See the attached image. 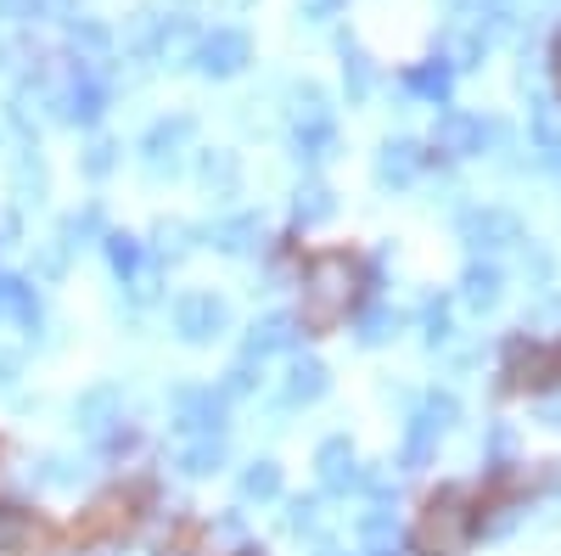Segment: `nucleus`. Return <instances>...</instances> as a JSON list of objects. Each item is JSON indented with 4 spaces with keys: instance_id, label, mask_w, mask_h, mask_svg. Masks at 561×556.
<instances>
[{
    "instance_id": "obj_1",
    "label": "nucleus",
    "mask_w": 561,
    "mask_h": 556,
    "mask_svg": "<svg viewBox=\"0 0 561 556\" xmlns=\"http://www.w3.org/2000/svg\"><path fill=\"white\" fill-rule=\"evenodd\" d=\"M359 293V264L348 253H314L304 270V315L309 327H337Z\"/></svg>"
},
{
    "instance_id": "obj_2",
    "label": "nucleus",
    "mask_w": 561,
    "mask_h": 556,
    "mask_svg": "<svg viewBox=\"0 0 561 556\" xmlns=\"http://www.w3.org/2000/svg\"><path fill=\"white\" fill-rule=\"evenodd\" d=\"M472 506H466L460 489H444L427 500V512H421V529H415V551L421 556H466L472 551Z\"/></svg>"
},
{
    "instance_id": "obj_3",
    "label": "nucleus",
    "mask_w": 561,
    "mask_h": 556,
    "mask_svg": "<svg viewBox=\"0 0 561 556\" xmlns=\"http://www.w3.org/2000/svg\"><path fill=\"white\" fill-rule=\"evenodd\" d=\"M455 428V399L449 394H427L415 405V416H410V433H404V467L415 473V467H427L433 461V450H438V439Z\"/></svg>"
},
{
    "instance_id": "obj_4",
    "label": "nucleus",
    "mask_w": 561,
    "mask_h": 556,
    "mask_svg": "<svg viewBox=\"0 0 561 556\" xmlns=\"http://www.w3.org/2000/svg\"><path fill=\"white\" fill-rule=\"evenodd\" d=\"M225 327H230V309H225L219 293H180V298H174V332H180V343L203 349V343H214Z\"/></svg>"
},
{
    "instance_id": "obj_5",
    "label": "nucleus",
    "mask_w": 561,
    "mask_h": 556,
    "mask_svg": "<svg viewBox=\"0 0 561 556\" xmlns=\"http://www.w3.org/2000/svg\"><path fill=\"white\" fill-rule=\"evenodd\" d=\"M460 242L472 253H500L511 242H523V225H517V214H505V208H466L460 214Z\"/></svg>"
},
{
    "instance_id": "obj_6",
    "label": "nucleus",
    "mask_w": 561,
    "mask_h": 556,
    "mask_svg": "<svg viewBox=\"0 0 561 556\" xmlns=\"http://www.w3.org/2000/svg\"><path fill=\"white\" fill-rule=\"evenodd\" d=\"M253 63V39L242 34V29H214V34H203V45H197V68L208 73V79H230V73H242Z\"/></svg>"
},
{
    "instance_id": "obj_7",
    "label": "nucleus",
    "mask_w": 561,
    "mask_h": 556,
    "mask_svg": "<svg viewBox=\"0 0 561 556\" xmlns=\"http://www.w3.org/2000/svg\"><path fill=\"white\" fill-rule=\"evenodd\" d=\"M192 118H185V113H174V118H158L152 129H147V141H140V163H147V174L152 180H163L174 163H180V147L185 141H192Z\"/></svg>"
},
{
    "instance_id": "obj_8",
    "label": "nucleus",
    "mask_w": 561,
    "mask_h": 556,
    "mask_svg": "<svg viewBox=\"0 0 561 556\" xmlns=\"http://www.w3.org/2000/svg\"><path fill=\"white\" fill-rule=\"evenodd\" d=\"M314 467H320V489H332V495H348L365 473H359V455H354V444L337 433V439H325L320 450H314Z\"/></svg>"
},
{
    "instance_id": "obj_9",
    "label": "nucleus",
    "mask_w": 561,
    "mask_h": 556,
    "mask_svg": "<svg viewBox=\"0 0 561 556\" xmlns=\"http://www.w3.org/2000/svg\"><path fill=\"white\" fill-rule=\"evenodd\" d=\"M489 124L478 118V113H444L438 118V152H449V158H478L483 147H489Z\"/></svg>"
},
{
    "instance_id": "obj_10",
    "label": "nucleus",
    "mask_w": 561,
    "mask_h": 556,
    "mask_svg": "<svg viewBox=\"0 0 561 556\" xmlns=\"http://www.w3.org/2000/svg\"><path fill=\"white\" fill-rule=\"evenodd\" d=\"M102 102H107V90H102V79L90 73V68H79V73L57 90V107H62V118H68V124H90V118H102Z\"/></svg>"
},
{
    "instance_id": "obj_11",
    "label": "nucleus",
    "mask_w": 561,
    "mask_h": 556,
    "mask_svg": "<svg viewBox=\"0 0 561 556\" xmlns=\"http://www.w3.org/2000/svg\"><path fill=\"white\" fill-rule=\"evenodd\" d=\"M561 377V349L556 343H528V349H511V383H534V388H545V383H556Z\"/></svg>"
},
{
    "instance_id": "obj_12",
    "label": "nucleus",
    "mask_w": 561,
    "mask_h": 556,
    "mask_svg": "<svg viewBox=\"0 0 561 556\" xmlns=\"http://www.w3.org/2000/svg\"><path fill=\"white\" fill-rule=\"evenodd\" d=\"M174 405H180V422H174L180 433H197V439L219 433V394L214 388H180Z\"/></svg>"
},
{
    "instance_id": "obj_13",
    "label": "nucleus",
    "mask_w": 561,
    "mask_h": 556,
    "mask_svg": "<svg viewBox=\"0 0 561 556\" xmlns=\"http://www.w3.org/2000/svg\"><path fill=\"white\" fill-rule=\"evenodd\" d=\"M293 338H298V320L275 309V315L253 320V332H248V343H242V360H264V354H280V349H293Z\"/></svg>"
},
{
    "instance_id": "obj_14",
    "label": "nucleus",
    "mask_w": 561,
    "mask_h": 556,
    "mask_svg": "<svg viewBox=\"0 0 561 556\" xmlns=\"http://www.w3.org/2000/svg\"><path fill=\"white\" fill-rule=\"evenodd\" d=\"M197 185L208 197H237V185H242L237 152H197Z\"/></svg>"
},
{
    "instance_id": "obj_15",
    "label": "nucleus",
    "mask_w": 561,
    "mask_h": 556,
    "mask_svg": "<svg viewBox=\"0 0 561 556\" xmlns=\"http://www.w3.org/2000/svg\"><path fill=\"white\" fill-rule=\"evenodd\" d=\"M325 388H332L325 365H320V360H309V354H298V360L287 365V388H280V399H287V405H314Z\"/></svg>"
},
{
    "instance_id": "obj_16",
    "label": "nucleus",
    "mask_w": 561,
    "mask_h": 556,
    "mask_svg": "<svg viewBox=\"0 0 561 556\" xmlns=\"http://www.w3.org/2000/svg\"><path fill=\"white\" fill-rule=\"evenodd\" d=\"M197 45H203V34L185 23V18H163V34H158V63H169V68H185V63H197Z\"/></svg>"
},
{
    "instance_id": "obj_17",
    "label": "nucleus",
    "mask_w": 561,
    "mask_h": 556,
    "mask_svg": "<svg viewBox=\"0 0 561 556\" xmlns=\"http://www.w3.org/2000/svg\"><path fill=\"white\" fill-rule=\"evenodd\" d=\"M359 545H365V556H399V518H393V506H370V512L359 518Z\"/></svg>"
},
{
    "instance_id": "obj_18",
    "label": "nucleus",
    "mask_w": 561,
    "mask_h": 556,
    "mask_svg": "<svg viewBox=\"0 0 561 556\" xmlns=\"http://www.w3.org/2000/svg\"><path fill=\"white\" fill-rule=\"evenodd\" d=\"M421 174V147L415 141H382L377 152V185H410Z\"/></svg>"
},
{
    "instance_id": "obj_19",
    "label": "nucleus",
    "mask_w": 561,
    "mask_h": 556,
    "mask_svg": "<svg viewBox=\"0 0 561 556\" xmlns=\"http://www.w3.org/2000/svg\"><path fill=\"white\" fill-rule=\"evenodd\" d=\"M500 293H505V282H500L494 264H472L460 275V298H466V309H478V315H489L500 304Z\"/></svg>"
},
{
    "instance_id": "obj_20",
    "label": "nucleus",
    "mask_w": 561,
    "mask_h": 556,
    "mask_svg": "<svg viewBox=\"0 0 561 556\" xmlns=\"http://www.w3.org/2000/svg\"><path fill=\"white\" fill-rule=\"evenodd\" d=\"M298 129H332V107H325V90L320 84H293V135Z\"/></svg>"
},
{
    "instance_id": "obj_21",
    "label": "nucleus",
    "mask_w": 561,
    "mask_h": 556,
    "mask_svg": "<svg viewBox=\"0 0 561 556\" xmlns=\"http://www.w3.org/2000/svg\"><path fill=\"white\" fill-rule=\"evenodd\" d=\"M39 540V523L28 512H18V506H0V556H18Z\"/></svg>"
},
{
    "instance_id": "obj_22",
    "label": "nucleus",
    "mask_w": 561,
    "mask_h": 556,
    "mask_svg": "<svg viewBox=\"0 0 561 556\" xmlns=\"http://www.w3.org/2000/svg\"><path fill=\"white\" fill-rule=\"evenodd\" d=\"M259 230H264V225H259V214L219 219V225H214V248H219V253H248V248L259 242Z\"/></svg>"
},
{
    "instance_id": "obj_23",
    "label": "nucleus",
    "mask_w": 561,
    "mask_h": 556,
    "mask_svg": "<svg viewBox=\"0 0 561 556\" xmlns=\"http://www.w3.org/2000/svg\"><path fill=\"white\" fill-rule=\"evenodd\" d=\"M332 208H337V197L325 192L320 180L298 185V197H293V219H298V225H320V219H332Z\"/></svg>"
},
{
    "instance_id": "obj_24",
    "label": "nucleus",
    "mask_w": 561,
    "mask_h": 556,
    "mask_svg": "<svg viewBox=\"0 0 561 556\" xmlns=\"http://www.w3.org/2000/svg\"><path fill=\"white\" fill-rule=\"evenodd\" d=\"M237 495H242L248 506H253V500H259V506L275 500V495H280V467H275V461H253V467L242 473V484H237Z\"/></svg>"
},
{
    "instance_id": "obj_25",
    "label": "nucleus",
    "mask_w": 561,
    "mask_h": 556,
    "mask_svg": "<svg viewBox=\"0 0 561 556\" xmlns=\"http://www.w3.org/2000/svg\"><path fill=\"white\" fill-rule=\"evenodd\" d=\"M225 461V444H219V433H208V439H192L180 450V473H192V478H203V473H214Z\"/></svg>"
},
{
    "instance_id": "obj_26",
    "label": "nucleus",
    "mask_w": 561,
    "mask_h": 556,
    "mask_svg": "<svg viewBox=\"0 0 561 556\" xmlns=\"http://www.w3.org/2000/svg\"><path fill=\"white\" fill-rule=\"evenodd\" d=\"M118 399H124L118 388H96V394H84V399H79V422H84L90 433H107L113 405H118Z\"/></svg>"
},
{
    "instance_id": "obj_27",
    "label": "nucleus",
    "mask_w": 561,
    "mask_h": 556,
    "mask_svg": "<svg viewBox=\"0 0 561 556\" xmlns=\"http://www.w3.org/2000/svg\"><path fill=\"white\" fill-rule=\"evenodd\" d=\"M343 79H348V102H365L370 97V57L359 52L354 39H343Z\"/></svg>"
},
{
    "instance_id": "obj_28",
    "label": "nucleus",
    "mask_w": 561,
    "mask_h": 556,
    "mask_svg": "<svg viewBox=\"0 0 561 556\" xmlns=\"http://www.w3.org/2000/svg\"><path fill=\"white\" fill-rule=\"evenodd\" d=\"M12 185H18V203H39V197H45V163H39L34 152H23V158L12 163Z\"/></svg>"
},
{
    "instance_id": "obj_29",
    "label": "nucleus",
    "mask_w": 561,
    "mask_h": 556,
    "mask_svg": "<svg viewBox=\"0 0 561 556\" xmlns=\"http://www.w3.org/2000/svg\"><path fill=\"white\" fill-rule=\"evenodd\" d=\"M421 327H427V349H444L449 343V309L438 298H427V309H421Z\"/></svg>"
},
{
    "instance_id": "obj_30",
    "label": "nucleus",
    "mask_w": 561,
    "mask_h": 556,
    "mask_svg": "<svg viewBox=\"0 0 561 556\" xmlns=\"http://www.w3.org/2000/svg\"><path fill=\"white\" fill-rule=\"evenodd\" d=\"M410 84L421 90V97L444 102V97H449V68H444V63H438V68H415V73H410Z\"/></svg>"
},
{
    "instance_id": "obj_31",
    "label": "nucleus",
    "mask_w": 561,
    "mask_h": 556,
    "mask_svg": "<svg viewBox=\"0 0 561 556\" xmlns=\"http://www.w3.org/2000/svg\"><path fill=\"white\" fill-rule=\"evenodd\" d=\"M393 327H399L393 309H370V315L359 320V343H388V338H393Z\"/></svg>"
},
{
    "instance_id": "obj_32",
    "label": "nucleus",
    "mask_w": 561,
    "mask_h": 556,
    "mask_svg": "<svg viewBox=\"0 0 561 556\" xmlns=\"http://www.w3.org/2000/svg\"><path fill=\"white\" fill-rule=\"evenodd\" d=\"M158 248H163L169 259H180L185 248H192V225H180V219H163V225H158Z\"/></svg>"
},
{
    "instance_id": "obj_33",
    "label": "nucleus",
    "mask_w": 561,
    "mask_h": 556,
    "mask_svg": "<svg viewBox=\"0 0 561 556\" xmlns=\"http://www.w3.org/2000/svg\"><path fill=\"white\" fill-rule=\"evenodd\" d=\"M320 529V506L314 500H293L287 506V534H314Z\"/></svg>"
},
{
    "instance_id": "obj_34",
    "label": "nucleus",
    "mask_w": 561,
    "mask_h": 556,
    "mask_svg": "<svg viewBox=\"0 0 561 556\" xmlns=\"http://www.w3.org/2000/svg\"><path fill=\"white\" fill-rule=\"evenodd\" d=\"M107 259H113V270H118V275H135V264H140L135 237H107Z\"/></svg>"
},
{
    "instance_id": "obj_35",
    "label": "nucleus",
    "mask_w": 561,
    "mask_h": 556,
    "mask_svg": "<svg viewBox=\"0 0 561 556\" xmlns=\"http://www.w3.org/2000/svg\"><path fill=\"white\" fill-rule=\"evenodd\" d=\"M534 422L550 428V433H561V388H550V394L534 399Z\"/></svg>"
},
{
    "instance_id": "obj_36",
    "label": "nucleus",
    "mask_w": 561,
    "mask_h": 556,
    "mask_svg": "<svg viewBox=\"0 0 561 556\" xmlns=\"http://www.w3.org/2000/svg\"><path fill=\"white\" fill-rule=\"evenodd\" d=\"M113 152H118L113 141H96V147L84 152V174H90V180H102V174L113 169Z\"/></svg>"
},
{
    "instance_id": "obj_37",
    "label": "nucleus",
    "mask_w": 561,
    "mask_h": 556,
    "mask_svg": "<svg viewBox=\"0 0 561 556\" xmlns=\"http://www.w3.org/2000/svg\"><path fill=\"white\" fill-rule=\"evenodd\" d=\"M84 467H73V461L68 455H51V461H45V484H73Z\"/></svg>"
},
{
    "instance_id": "obj_38",
    "label": "nucleus",
    "mask_w": 561,
    "mask_h": 556,
    "mask_svg": "<svg viewBox=\"0 0 561 556\" xmlns=\"http://www.w3.org/2000/svg\"><path fill=\"white\" fill-rule=\"evenodd\" d=\"M343 7V0H298V12L309 18V23H325V18H332Z\"/></svg>"
},
{
    "instance_id": "obj_39",
    "label": "nucleus",
    "mask_w": 561,
    "mask_h": 556,
    "mask_svg": "<svg viewBox=\"0 0 561 556\" xmlns=\"http://www.w3.org/2000/svg\"><path fill=\"white\" fill-rule=\"evenodd\" d=\"M62 7H68V0H28L34 18H39V12H57V18H62Z\"/></svg>"
},
{
    "instance_id": "obj_40",
    "label": "nucleus",
    "mask_w": 561,
    "mask_h": 556,
    "mask_svg": "<svg viewBox=\"0 0 561 556\" xmlns=\"http://www.w3.org/2000/svg\"><path fill=\"white\" fill-rule=\"evenodd\" d=\"M0 141H12V113L0 107Z\"/></svg>"
},
{
    "instance_id": "obj_41",
    "label": "nucleus",
    "mask_w": 561,
    "mask_h": 556,
    "mask_svg": "<svg viewBox=\"0 0 561 556\" xmlns=\"http://www.w3.org/2000/svg\"><path fill=\"white\" fill-rule=\"evenodd\" d=\"M550 63H556V73H561V29H556V45H550Z\"/></svg>"
},
{
    "instance_id": "obj_42",
    "label": "nucleus",
    "mask_w": 561,
    "mask_h": 556,
    "mask_svg": "<svg viewBox=\"0 0 561 556\" xmlns=\"http://www.w3.org/2000/svg\"><path fill=\"white\" fill-rule=\"evenodd\" d=\"M320 556H343V551H337V545H320Z\"/></svg>"
},
{
    "instance_id": "obj_43",
    "label": "nucleus",
    "mask_w": 561,
    "mask_h": 556,
    "mask_svg": "<svg viewBox=\"0 0 561 556\" xmlns=\"http://www.w3.org/2000/svg\"><path fill=\"white\" fill-rule=\"evenodd\" d=\"M0 68H7V45H0Z\"/></svg>"
},
{
    "instance_id": "obj_44",
    "label": "nucleus",
    "mask_w": 561,
    "mask_h": 556,
    "mask_svg": "<svg viewBox=\"0 0 561 556\" xmlns=\"http://www.w3.org/2000/svg\"><path fill=\"white\" fill-rule=\"evenodd\" d=\"M225 7H248V0H225Z\"/></svg>"
}]
</instances>
